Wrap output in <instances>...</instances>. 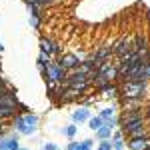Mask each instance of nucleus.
Here are the masks:
<instances>
[{
	"mask_svg": "<svg viewBox=\"0 0 150 150\" xmlns=\"http://www.w3.org/2000/svg\"><path fill=\"white\" fill-rule=\"evenodd\" d=\"M42 76H44L46 84H58V82H64V80H66L68 70H64L60 64H58L56 58H52V60H50V64H48V68H46V72H44Z\"/></svg>",
	"mask_w": 150,
	"mask_h": 150,
	"instance_id": "obj_1",
	"label": "nucleus"
},
{
	"mask_svg": "<svg viewBox=\"0 0 150 150\" xmlns=\"http://www.w3.org/2000/svg\"><path fill=\"white\" fill-rule=\"evenodd\" d=\"M122 132L128 134L130 138H136V136H146V120L140 118V120H134V122H128L122 126Z\"/></svg>",
	"mask_w": 150,
	"mask_h": 150,
	"instance_id": "obj_2",
	"label": "nucleus"
},
{
	"mask_svg": "<svg viewBox=\"0 0 150 150\" xmlns=\"http://www.w3.org/2000/svg\"><path fill=\"white\" fill-rule=\"evenodd\" d=\"M66 86H86V84H90L88 80V74L86 72H82V70L74 68V70H68V76H66Z\"/></svg>",
	"mask_w": 150,
	"mask_h": 150,
	"instance_id": "obj_3",
	"label": "nucleus"
},
{
	"mask_svg": "<svg viewBox=\"0 0 150 150\" xmlns=\"http://www.w3.org/2000/svg\"><path fill=\"white\" fill-rule=\"evenodd\" d=\"M40 52L48 54L50 58H58L60 54H62V48H60V44H58V42H54L52 38L42 36V38H40Z\"/></svg>",
	"mask_w": 150,
	"mask_h": 150,
	"instance_id": "obj_4",
	"label": "nucleus"
},
{
	"mask_svg": "<svg viewBox=\"0 0 150 150\" xmlns=\"http://www.w3.org/2000/svg\"><path fill=\"white\" fill-rule=\"evenodd\" d=\"M128 52H134V50H132V38L128 34H124L118 42L112 44V54L120 58V56H124V54H128Z\"/></svg>",
	"mask_w": 150,
	"mask_h": 150,
	"instance_id": "obj_5",
	"label": "nucleus"
},
{
	"mask_svg": "<svg viewBox=\"0 0 150 150\" xmlns=\"http://www.w3.org/2000/svg\"><path fill=\"white\" fill-rule=\"evenodd\" d=\"M140 118H144V114H142V108H134V110H124L122 114L118 116V126L122 128L124 124H128V122H134V120H140Z\"/></svg>",
	"mask_w": 150,
	"mask_h": 150,
	"instance_id": "obj_6",
	"label": "nucleus"
},
{
	"mask_svg": "<svg viewBox=\"0 0 150 150\" xmlns=\"http://www.w3.org/2000/svg\"><path fill=\"white\" fill-rule=\"evenodd\" d=\"M56 60L64 70H74V68H78V64H80V58L76 54H60Z\"/></svg>",
	"mask_w": 150,
	"mask_h": 150,
	"instance_id": "obj_7",
	"label": "nucleus"
},
{
	"mask_svg": "<svg viewBox=\"0 0 150 150\" xmlns=\"http://www.w3.org/2000/svg\"><path fill=\"white\" fill-rule=\"evenodd\" d=\"M100 96L102 98H108V100H116V98H120V86L116 84V82H110V84H106L102 86L100 90Z\"/></svg>",
	"mask_w": 150,
	"mask_h": 150,
	"instance_id": "obj_8",
	"label": "nucleus"
},
{
	"mask_svg": "<svg viewBox=\"0 0 150 150\" xmlns=\"http://www.w3.org/2000/svg\"><path fill=\"white\" fill-rule=\"evenodd\" d=\"M110 56H112V46H110V44H104V46L96 48L92 54H90V58H92L96 64L102 62V60H110Z\"/></svg>",
	"mask_w": 150,
	"mask_h": 150,
	"instance_id": "obj_9",
	"label": "nucleus"
},
{
	"mask_svg": "<svg viewBox=\"0 0 150 150\" xmlns=\"http://www.w3.org/2000/svg\"><path fill=\"white\" fill-rule=\"evenodd\" d=\"M14 130H16L18 134H24V136H30V134H34V132H36L34 128L26 126L22 114H16V116H14Z\"/></svg>",
	"mask_w": 150,
	"mask_h": 150,
	"instance_id": "obj_10",
	"label": "nucleus"
},
{
	"mask_svg": "<svg viewBox=\"0 0 150 150\" xmlns=\"http://www.w3.org/2000/svg\"><path fill=\"white\" fill-rule=\"evenodd\" d=\"M150 144L148 136H136V138L128 140V150H144Z\"/></svg>",
	"mask_w": 150,
	"mask_h": 150,
	"instance_id": "obj_11",
	"label": "nucleus"
},
{
	"mask_svg": "<svg viewBox=\"0 0 150 150\" xmlns=\"http://www.w3.org/2000/svg\"><path fill=\"white\" fill-rule=\"evenodd\" d=\"M72 120H74L76 124H78V122H80V124H82V122H88V120H90V110H88V106L78 108V110L72 114Z\"/></svg>",
	"mask_w": 150,
	"mask_h": 150,
	"instance_id": "obj_12",
	"label": "nucleus"
},
{
	"mask_svg": "<svg viewBox=\"0 0 150 150\" xmlns=\"http://www.w3.org/2000/svg\"><path fill=\"white\" fill-rule=\"evenodd\" d=\"M14 116H16V106H6V104H0V120L14 118Z\"/></svg>",
	"mask_w": 150,
	"mask_h": 150,
	"instance_id": "obj_13",
	"label": "nucleus"
},
{
	"mask_svg": "<svg viewBox=\"0 0 150 150\" xmlns=\"http://www.w3.org/2000/svg\"><path fill=\"white\" fill-rule=\"evenodd\" d=\"M50 60H52V58L48 56V54H44V52H40V54H38V60H36V66H38V70H40L42 74L46 72L48 64H50Z\"/></svg>",
	"mask_w": 150,
	"mask_h": 150,
	"instance_id": "obj_14",
	"label": "nucleus"
},
{
	"mask_svg": "<svg viewBox=\"0 0 150 150\" xmlns=\"http://www.w3.org/2000/svg\"><path fill=\"white\" fill-rule=\"evenodd\" d=\"M98 116L102 118L104 122H106V120H118V116H116V106H108V108H104Z\"/></svg>",
	"mask_w": 150,
	"mask_h": 150,
	"instance_id": "obj_15",
	"label": "nucleus"
},
{
	"mask_svg": "<svg viewBox=\"0 0 150 150\" xmlns=\"http://www.w3.org/2000/svg\"><path fill=\"white\" fill-rule=\"evenodd\" d=\"M112 130H114V128H110V126H106V124H102V126L96 130V138H98V140L110 138V136H112Z\"/></svg>",
	"mask_w": 150,
	"mask_h": 150,
	"instance_id": "obj_16",
	"label": "nucleus"
},
{
	"mask_svg": "<svg viewBox=\"0 0 150 150\" xmlns=\"http://www.w3.org/2000/svg\"><path fill=\"white\" fill-rule=\"evenodd\" d=\"M22 116H24L26 126H30V128H34V130H36V126H38V116L32 114V112H26V114H22Z\"/></svg>",
	"mask_w": 150,
	"mask_h": 150,
	"instance_id": "obj_17",
	"label": "nucleus"
},
{
	"mask_svg": "<svg viewBox=\"0 0 150 150\" xmlns=\"http://www.w3.org/2000/svg\"><path fill=\"white\" fill-rule=\"evenodd\" d=\"M102 124H104V120H102V118H100V116H90V120H88V126L92 128L94 132H96L98 128L102 126Z\"/></svg>",
	"mask_w": 150,
	"mask_h": 150,
	"instance_id": "obj_18",
	"label": "nucleus"
},
{
	"mask_svg": "<svg viewBox=\"0 0 150 150\" xmlns=\"http://www.w3.org/2000/svg\"><path fill=\"white\" fill-rule=\"evenodd\" d=\"M26 8H28V12H30V16L44 18V16H42V8H40V6H36V4H26Z\"/></svg>",
	"mask_w": 150,
	"mask_h": 150,
	"instance_id": "obj_19",
	"label": "nucleus"
},
{
	"mask_svg": "<svg viewBox=\"0 0 150 150\" xmlns=\"http://www.w3.org/2000/svg\"><path fill=\"white\" fill-rule=\"evenodd\" d=\"M92 144H94L92 138H86L82 142H78V150H92Z\"/></svg>",
	"mask_w": 150,
	"mask_h": 150,
	"instance_id": "obj_20",
	"label": "nucleus"
},
{
	"mask_svg": "<svg viewBox=\"0 0 150 150\" xmlns=\"http://www.w3.org/2000/svg\"><path fill=\"white\" fill-rule=\"evenodd\" d=\"M62 132H64L68 138H74V136H76V132H78V128H76V124H70V126H66Z\"/></svg>",
	"mask_w": 150,
	"mask_h": 150,
	"instance_id": "obj_21",
	"label": "nucleus"
},
{
	"mask_svg": "<svg viewBox=\"0 0 150 150\" xmlns=\"http://www.w3.org/2000/svg\"><path fill=\"white\" fill-rule=\"evenodd\" d=\"M98 150H112V140H110V138L100 140V144H98Z\"/></svg>",
	"mask_w": 150,
	"mask_h": 150,
	"instance_id": "obj_22",
	"label": "nucleus"
},
{
	"mask_svg": "<svg viewBox=\"0 0 150 150\" xmlns=\"http://www.w3.org/2000/svg\"><path fill=\"white\" fill-rule=\"evenodd\" d=\"M40 20H42V18L30 16V24H32V28H34V30H40Z\"/></svg>",
	"mask_w": 150,
	"mask_h": 150,
	"instance_id": "obj_23",
	"label": "nucleus"
},
{
	"mask_svg": "<svg viewBox=\"0 0 150 150\" xmlns=\"http://www.w3.org/2000/svg\"><path fill=\"white\" fill-rule=\"evenodd\" d=\"M66 150H78V142H70L66 146Z\"/></svg>",
	"mask_w": 150,
	"mask_h": 150,
	"instance_id": "obj_24",
	"label": "nucleus"
},
{
	"mask_svg": "<svg viewBox=\"0 0 150 150\" xmlns=\"http://www.w3.org/2000/svg\"><path fill=\"white\" fill-rule=\"evenodd\" d=\"M44 150H58L56 144H44Z\"/></svg>",
	"mask_w": 150,
	"mask_h": 150,
	"instance_id": "obj_25",
	"label": "nucleus"
},
{
	"mask_svg": "<svg viewBox=\"0 0 150 150\" xmlns=\"http://www.w3.org/2000/svg\"><path fill=\"white\" fill-rule=\"evenodd\" d=\"M0 136H4V120H0Z\"/></svg>",
	"mask_w": 150,
	"mask_h": 150,
	"instance_id": "obj_26",
	"label": "nucleus"
},
{
	"mask_svg": "<svg viewBox=\"0 0 150 150\" xmlns=\"http://www.w3.org/2000/svg\"><path fill=\"white\" fill-rule=\"evenodd\" d=\"M2 48H4V46H2V42H0V52H2Z\"/></svg>",
	"mask_w": 150,
	"mask_h": 150,
	"instance_id": "obj_27",
	"label": "nucleus"
},
{
	"mask_svg": "<svg viewBox=\"0 0 150 150\" xmlns=\"http://www.w3.org/2000/svg\"><path fill=\"white\" fill-rule=\"evenodd\" d=\"M144 150H150V144H148V146H146V148H144Z\"/></svg>",
	"mask_w": 150,
	"mask_h": 150,
	"instance_id": "obj_28",
	"label": "nucleus"
},
{
	"mask_svg": "<svg viewBox=\"0 0 150 150\" xmlns=\"http://www.w3.org/2000/svg\"><path fill=\"white\" fill-rule=\"evenodd\" d=\"M18 150H28V148H18Z\"/></svg>",
	"mask_w": 150,
	"mask_h": 150,
	"instance_id": "obj_29",
	"label": "nucleus"
},
{
	"mask_svg": "<svg viewBox=\"0 0 150 150\" xmlns=\"http://www.w3.org/2000/svg\"><path fill=\"white\" fill-rule=\"evenodd\" d=\"M0 150H6V148H2V146H0Z\"/></svg>",
	"mask_w": 150,
	"mask_h": 150,
	"instance_id": "obj_30",
	"label": "nucleus"
}]
</instances>
